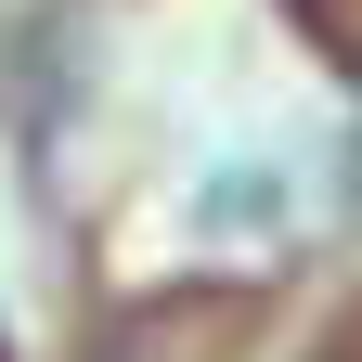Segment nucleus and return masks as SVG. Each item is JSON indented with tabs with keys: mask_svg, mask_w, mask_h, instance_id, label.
Listing matches in <instances>:
<instances>
[{
	"mask_svg": "<svg viewBox=\"0 0 362 362\" xmlns=\"http://www.w3.org/2000/svg\"><path fill=\"white\" fill-rule=\"evenodd\" d=\"M310 362H362V324H337V337H324V349H310Z\"/></svg>",
	"mask_w": 362,
	"mask_h": 362,
	"instance_id": "nucleus-1",
	"label": "nucleus"
}]
</instances>
